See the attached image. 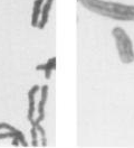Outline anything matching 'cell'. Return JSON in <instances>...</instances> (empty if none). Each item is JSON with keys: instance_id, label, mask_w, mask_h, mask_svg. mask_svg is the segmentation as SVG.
<instances>
[{"instance_id": "6da1fadb", "label": "cell", "mask_w": 134, "mask_h": 148, "mask_svg": "<svg viewBox=\"0 0 134 148\" xmlns=\"http://www.w3.org/2000/svg\"><path fill=\"white\" fill-rule=\"evenodd\" d=\"M80 2L84 8L99 16L120 21H134V6L104 0H80Z\"/></svg>"}, {"instance_id": "7a4b0ae2", "label": "cell", "mask_w": 134, "mask_h": 148, "mask_svg": "<svg viewBox=\"0 0 134 148\" xmlns=\"http://www.w3.org/2000/svg\"><path fill=\"white\" fill-rule=\"evenodd\" d=\"M112 35L115 39L116 49L121 62L124 64H130L134 62L133 43L126 32L123 28L115 27L112 30Z\"/></svg>"}, {"instance_id": "3957f363", "label": "cell", "mask_w": 134, "mask_h": 148, "mask_svg": "<svg viewBox=\"0 0 134 148\" xmlns=\"http://www.w3.org/2000/svg\"><path fill=\"white\" fill-rule=\"evenodd\" d=\"M40 88L38 85H34L29 92H28V113H27V119L31 125H34L35 119H34V113H35V98L36 94L39 92Z\"/></svg>"}, {"instance_id": "277c9868", "label": "cell", "mask_w": 134, "mask_h": 148, "mask_svg": "<svg viewBox=\"0 0 134 148\" xmlns=\"http://www.w3.org/2000/svg\"><path fill=\"white\" fill-rule=\"evenodd\" d=\"M47 98H48V86L44 85L40 89V100H39L38 109H37V111H38V117H37V119H35L34 125L40 123L45 119V106H46Z\"/></svg>"}, {"instance_id": "5b68a950", "label": "cell", "mask_w": 134, "mask_h": 148, "mask_svg": "<svg viewBox=\"0 0 134 148\" xmlns=\"http://www.w3.org/2000/svg\"><path fill=\"white\" fill-rule=\"evenodd\" d=\"M52 5H53V0H45L37 28H39V29H44L45 28L47 21H48V18H49V11L52 9Z\"/></svg>"}, {"instance_id": "8992f818", "label": "cell", "mask_w": 134, "mask_h": 148, "mask_svg": "<svg viewBox=\"0 0 134 148\" xmlns=\"http://www.w3.org/2000/svg\"><path fill=\"white\" fill-rule=\"evenodd\" d=\"M45 0H35L34 2V7H33V14H31V26L37 27L38 21L40 18V14H41V8L44 5Z\"/></svg>"}, {"instance_id": "52a82bcc", "label": "cell", "mask_w": 134, "mask_h": 148, "mask_svg": "<svg viewBox=\"0 0 134 148\" xmlns=\"http://www.w3.org/2000/svg\"><path fill=\"white\" fill-rule=\"evenodd\" d=\"M55 67H56V58H55V57H52V58L48 60L45 64L38 65V66L36 67V70H37V71H40V70L45 71V77H46V80H49V79H50V75H52V71L55 70Z\"/></svg>"}, {"instance_id": "ba28073f", "label": "cell", "mask_w": 134, "mask_h": 148, "mask_svg": "<svg viewBox=\"0 0 134 148\" xmlns=\"http://www.w3.org/2000/svg\"><path fill=\"white\" fill-rule=\"evenodd\" d=\"M6 138H17L20 141V145H22L24 147L28 146V143H27L26 138H25V135H18V134L12 132L10 130H3V132H0V140Z\"/></svg>"}, {"instance_id": "9c48e42d", "label": "cell", "mask_w": 134, "mask_h": 148, "mask_svg": "<svg viewBox=\"0 0 134 148\" xmlns=\"http://www.w3.org/2000/svg\"><path fill=\"white\" fill-rule=\"evenodd\" d=\"M0 130H10V131L16 132V134H18V135H24L20 130H18L17 128H15L14 126L9 125V123H7V122H0Z\"/></svg>"}, {"instance_id": "30bf717a", "label": "cell", "mask_w": 134, "mask_h": 148, "mask_svg": "<svg viewBox=\"0 0 134 148\" xmlns=\"http://www.w3.org/2000/svg\"><path fill=\"white\" fill-rule=\"evenodd\" d=\"M30 134H31V137H33V141H31V145L34 147L38 146V130L36 128V126L31 125V130H30Z\"/></svg>"}, {"instance_id": "8fae6325", "label": "cell", "mask_w": 134, "mask_h": 148, "mask_svg": "<svg viewBox=\"0 0 134 148\" xmlns=\"http://www.w3.org/2000/svg\"><path fill=\"white\" fill-rule=\"evenodd\" d=\"M34 126H36V128L38 130V134H40V136H41V146H46V145H47V140H46V132H45V129L39 125V123L34 125Z\"/></svg>"}, {"instance_id": "7c38bea8", "label": "cell", "mask_w": 134, "mask_h": 148, "mask_svg": "<svg viewBox=\"0 0 134 148\" xmlns=\"http://www.w3.org/2000/svg\"><path fill=\"white\" fill-rule=\"evenodd\" d=\"M11 144H12V146H19V145H20V141H19V139H17V138H12Z\"/></svg>"}, {"instance_id": "4fadbf2b", "label": "cell", "mask_w": 134, "mask_h": 148, "mask_svg": "<svg viewBox=\"0 0 134 148\" xmlns=\"http://www.w3.org/2000/svg\"><path fill=\"white\" fill-rule=\"evenodd\" d=\"M77 1H78V2H80V0H77Z\"/></svg>"}]
</instances>
